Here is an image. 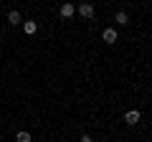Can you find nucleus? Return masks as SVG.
<instances>
[{"label": "nucleus", "instance_id": "2", "mask_svg": "<svg viewBox=\"0 0 152 142\" xmlns=\"http://www.w3.org/2000/svg\"><path fill=\"white\" fill-rule=\"evenodd\" d=\"M117 38H119V33H117V28L107 26V28L102 31V41H107L109 46H112V43H117Z\"/></svg>", "mask_w": 152, "mask_h": 142}, {"label": "nucleus", "instance_id": "1", "mask_svg": "<svg viewBox=\"0 0 152 142\" xmlns=\"http://www.w3.org/2000/svg\"><path fill=\"white\" fill-rule=\"evenodd\" d=\"M76 13H79L81 18H86V20H91V18L96 15V10H94V5H91V3H81V5L76 8Z\"/></svg>", "mask_w": 152, "mask_h": 142}, {"label": "nucleus", "instance_id": "7", "mask_svg": "<svg viewBox=\"0 0 152 142\" xmlns=\"http://www.w3.org/2000/svg\"><path fill=\"white\" fill-rule=\"evenodd\" d=\"M114 23H117V26H127V23H129V15H127L124 10H119L117 15H114Z\"/></svg>", "mask_w": 152, "mask_h": 142}, {"label": "nucleus", "instance_id": "8", "mask_svg": "<svg viewBox=\"0 0 152 142\" xmlns=\"http://www.w3.org/2000/svg\"><path fill=\"white\" fill-rule=\"evenodd\" d=\"M15 142H33V137H31V132L23 130V132H18V135H15Z\"/></svg>", "mask_w": 152, "mask_h": 142}, {"label": "nucleus", "instance_id": "6", "mask_svg": "<svg viewBox=\"0 0 152 142\" xmlns=\"http://www.w3.org/2000/svg\"><path fill=\"white\" fill-rule=\"evenodd\" d=\"M8 23H10V26H20V23H23L20 10H10V13H8Z\"/></svg>", "mask_w": 152, "mask_h": 142}, {"label": "nucleus", "instance_id": "10", "mask_svg": "<svg viewBox=\"0 0 152 142\" xmlns=\"http://www.w3.org/2000/svg\"><path fill=\"white\" fill-rule=\"evenodd\" d=\"M79 3H89V0H79Z\"/></svg>", "mask_w": 152, "mask_h": 142}, {"label": "nucleus", "instance_id": "5", "mask_svg": "<svg viewBox=\"0 0 152 142\" xmlns=\"http://www.w3.org/2000/svg\"><path fill=\"white\" fill-rule=\"evenodd\" d=\"M142 119V114H140V112H137V109H129V112H127V114H124V122H127V124H129V127H134L137 124V122H140Z\"/></svg>", "mask_w": 152, "mask_h": 142}, {"label": "nucleus", "instance_id": "11", "mask_svg": "<svg viewBox=\"0 0 152 142\" xmlns=\"http://www.w3.org/2000/svg\"><path fill=\"white\" fill-rule=\"evenodd\" d=\"M0 43H3V38H0Z\"/></svg>", "mask_w": 152, "mask_h": 142}, {"label": "nucleus", "instance_id": "4", "mask_svg": "<svg viewBox=\"0 0 152 142\" xmlns=\"http://www.w3.org/2000/svg\"><path fill=\"white\" fill-rule=\"evenodd\" d=\"M20 26H23V33H26V36H36L38 33V23L36 20H23Z\"/></svg>", "mask_w": 152, "mask_h": 142}, {"label": "nucleus", "instance_id": "9", "mask_svg": "<svg viewBox=\"0 0 152 142\" xmlns=\"http://www.w3.org/2000/svg\"><path fill=\"white\" fill-rule=\"evenodd\" d=\"M81 142H94V140H91L89 135H81Z\"/></svg>", "mask_w": 152, "mask_h": 142}, {"label": "nucleus", "instance_id": "3", "mask_svg": "<svg viewBox=\"0 0 152 142\" xmlns=\"http://www.w3.org/2000/svg\"><path fill=\"white\" fill-rule=\"evenodd\" d=\"M58 13H61V18H64V20H69V18L76 15V5H74V3H64V5L58 8Z\"/></svg>", "mask_w": 152, "mask_h": 142}]
</instances>
